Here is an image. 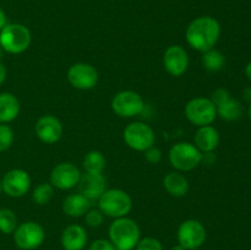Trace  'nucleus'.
<instances>
[{
    "mask_svg": "<svg viewBox=\"0 0 251 250\" xmlns=\"http://www.w3.org/2000/svg\"><path fill=\"white\" fill-rule=\"evenodd\" d=\"M186 42L199 51H207L216 46L221 36V25L211 16L193 20L186 28Z\"/></svg>",
    "mask_w": 251,
    "mask_h": 250,
    "instance_id": "f257e3e1",
    "label": "nucleus"
},
{
    "mask_svg": "<svg viewBox=\"0 0 251 250\" xmlns=\"http://www.w3.org/2000/svg\"><path fill=\"white\" fill-rule=\"evenodd\" d=\"M108 235L118 250H134L141 239V230L134 220L125 216L113 221Z\"/></svg>",
    "mask_w": 251,
    "mask_h": 250,
    "instance_id": "f03ea898",
    "label": "nucleus"
},
{
    "mask_svg": "<svg viewBox=\"0 0 251 250\" xmlns=\"http://www.w3.org/2000/svg\"><path fill=\"white\" fill-rule=\"evenodd\" d=\"M98 208L104 216L112 218L125 217L132 208V200L122 189L105 190L98 199Z\"/></svg>",
    "mask_w": 251,
    "mask_h": 250,
    "instance_id": "7ed1b4c3",
    "label": "nucleus"
},
{
    "mask_svg": "<svg viewBox=\"0 0 251 250\" xmlns=\"http://www.w3.org/2000/svg\"><path fill=\"white\" fill-rule=\"evenodd\" d=\"M31 41V32L21 24H7L0 31V46L10 54H21L26 51Z\"/></svg>",
    "mask_w": 251,
    "mask_h": 250,
    "instance_id": "20e7f679",
    "label": "nucleus"
},
{
    "mask_svg": "<svg viewBox=\"0 0 251 250\" xmlns=\"http://www.w3.org/2000/svg\"><path fill=\"white\" fill-rule=\"evenodd\" d=\"M169 162L180 172L193 171L202 162V152L190 142H178L169 151Z\"/></svg>",
    "mask_w": 251,
    "mask_h": 250,
    "instance_id": "39448f33",
    "label": "nucleus"
},
{
    "mask_svg": "<svg viewBox=\"0 0 251 250\" xmlns=\"http://www.w3.org/2000/svg\"><path fill=\"white\" fill-rule=\"evenodd\" d=\"M185 115L191 124L196 126L211 125L217 118V108L210 98H193L185 105Z\"/></svg>",
    "mask_w": 251,
    "mask_h": 250,
    "instance_id": "423d86ee",
    "label": "nucleus"
},
{
    "mask_svg": "<svg viewBox=\"0 0 251 250\" xmlns=\"http://www.w3.org/2000/svg\"><path fill=\"white\" fill-rule=\"evenodd\" d=\"M12 234H14L15 245L21 250L37 249L43 244L46 239L44 228L33 221L19 225Z\"/></svg>",
    "mask_w": 251,
    "mask_h": 250,
    "instance_id": "0eeeda50",
    "label": "nucleus"
},
{
    "mask_svg": "<svg viewBox=\"0 0 251 250\" xmlns=\"http://www.w3.org/2000/svg\"><path fill=\"white\" fill-rule=\"evenodd\" d=\"M154 131L150 125L141 122L130 123L124 130V141L130 149L144 152L154 145Z\"/></svg>",
    "mask_w": 251,
    "mask_h": 250,
    "instance_id": "6e6552de",
    "label": "nucleus"
},
{
    "mask_svg": "<svg viewBox=\"0 0 251 250\" xmlns=\"http://www.w3.org/2000/svg\"><path fill=\"white\" fill-rule=\"evenodd\" d=\"M112 109L119 117L132 118L144 112L145 102L135 91H122L113 97Z\"/></svg>",
    "mask_w": 251,
    "mask_h": 250,
    "instance_id": "1a4fd4ad",
    "label": "nucleus"
},
{
    "mask_svg": "<svg viewBox=\"0 0 251 250\" xmlns=\"http://www.w3.org/2000/svg\"><path fill=\"white\" fill-rule=\"evenodd\" d=\"M178 244L186 250L200 249L205 243L207 233L206 228L200 221L186 220L178 228Z\"/></svg>",
    "mask_w": 251,
    "mask_h": 250,
    "instance_id": "9d476101",
    "label": "nucleus"
},
{
    "mask_svg": "<svg viewBox=\"0 0 251 250\" xmlns=\"http://www.w3.org/2000/svg\"><path fill=\"white\" fill-rule=\"evenodd\" d=\"M68 80L77 90H91L98 82V71L87 63H76L68 71Z\"/></svg>",
    "mask_w": 251,
    "mask_h": 250,
    "instance_id": "9b49d317",
    "label": "nucleus"
},
{
    "mask_svg": "<svg viewBox=\"0 0 251 250\" xmlns=\"http://www.w3.org/2000/svg\"><path fill=\"white\" fill-rule=\"evenodd\" d=\"M2 191L11 198H21L28 193L31 188L29 174L24 169H11L1 180Z\"/></svg>",
    "mask_w": 251,
    "mask_h": 250,
    "instance_id": "f8f14e48",
    "label": "nucleus"
},
{
    "mask_svg": "<svg viewBox=\"0 0 251 250\" xmlns=\"http://www.w3.org/2000/svg\"><path fill=\"white\" fill-rule=\"evenodd\" d=\"M80 178V169L75 164L65 162L54 167L50 173V184L53 188L69 190L77 185Z\"/></svg>",
    "mask_w": 251,
    "mask_h": 250,
    "instance_id": "ddd939ff",
    "label": "nucleus"
},
{
    "mask_svg": "<svg viewBox=\"0 0 251 250\" xmlns=\"http://www.w3.org/2000/svg\"><path fill=\"white\" fill-rule=\"evenodd\" d=\"M163 65L167 73L174 77L184 75L189 68V56L181 46H171L163 55Z\"/></svg>",
    "mask_w": 251,
    "mask_h": 250,
    "instance_id": "4468645a",
    "label": "nucleus"
},
{
    "mask_svg": "<svg viewBox=\"0 0 251 250\" xmlns=\"http://www.w3.org/2000/svg\"><path fill=\"white\" fill-rule=\"evenodd\" d=\"M36 135L42 142L53 145L58 142L63 136V124L54 115H43L36 123Z\"/></svg>",
    "mask_w": 251,
    "mask_h": 250,
    "instance_id": "2eb2a0df",
    "label": "nucleus"
},
{
    "mask_svg": "<svg viewBox=\"0 0 251 250\" xmlns=\"http://www.w3.org/2000/svg\"><path fill=\"white\" fill-rule=\"evenodd\" d=\"M77 186L80 194L90 199L91 201L98 200L102 194L107 190L105 189L107 184H105V178L103 174L85 173L81 175Z\"/></svg>",
    "mask_w": 251,
    "mask_h": 250,
    "instance_id": "dca6fc26",
    "label": "nucleus"
},
{
    "mask_svg": "<svg viewBox=\"0 0 251 250\" xmlns=\"http://www.w3.org/2000/svg\"><path fill=\"white\" fill-rule=\"evenodd\" d=\"M88 235L80 225H71L61 233V247L64 250H83L87 244Z\"/></svg>",
    "mask_w": 251,
    "mask_h": 250,
    "instance_id": "f3484780",
    "label": "nucleus"
},
{
    "mask_svg": "<svg viewBox=\"0 0 251 250\" xmlns=\"http://www.w3.org/2000/svg\"><path fill=\"white\" fill-rule=\"evenodd\" d=\"M195 146L200 150L202 153L215 151L220 145V132L217 129L211 125L200 126L195 132Z\"/></svg>",
    "mask_w": 251,
    "mask_h": 250,
    "instance_id": "a211bd4d",
    "label": "nucleus"
},
{
    "mask_svg": "<svg viewBox=\"0 0 251 250\" xmlns=\"http://www.w3.org/2000/svg\"><path fill=\"white\" fill-rule=\"evenodd\" d=\"M92 206V201L82 194H71L63 201V211L70 217H81L86 215Z\"/></svg>",
    "mask_w": 251,
    "mask_h": 250,
    "instance_id": "6ab92c4d",
    "label": "nucleus"
},
{
    "mask_svg": "<svg viewBox=\"0 0 251 250\" xmlns=\"http://www.w3.org/2000/svg\"><path fill=\"white\" fill-rule=\"evenodd\" d=\"M163 186L169 195L183 198L189 191V181L180 172H171L163 179Z\"/></svg>",
    "mask_w": 251,
    "mask_h": 250,
    "instance_id": "aec40b11",
    "label": "nucleus"
},
{
    "mask_svg": "<svg viewBox=\"0 0 251 250\" xmlns=\"http://www.w3.org/2000/svg\"><path fill=\"white\" fill-rule=\"evenodd\" d=\"M20 102L11 93H0V124H6L17 118Z\"/></svg>",
    "mask_w": 251,
    "mask_h": 250,
    "instance_id": "412c9836",
    "label": "nucleus"
},
{
    "mask_svg": "<svg viewBox=\"0 0 251 250\" xmlns=\"http://www.w3.org/2000/svg\"><path fill=\"white\" fill-rule=\"evenodd\" d=\"M105 164H107L105 157L100 151H90L86 154L82 162L86 173L92 174H102L105 168Z\"/></svg>",
    "mask_w": 251,
    "mask_h": 250,
    "instance_id": "4be33fe9",
    "label": "nucleus"
},
{
    "mask_svg": "<svg viewBox=\"0 0 251 250\" xmlns=\"http://www.w3.org/2000/svg\"><path fill=\"white\" fill-rule=\"evenodd\" d=\"M242 112L243 108L240 102L232 97L227 102H225L220 107H217V115L220 118H222V119L227 120V122H234V120L239 119L240 115H242Z\"/></svg>",
    "mask_w": 251,
    "mask_h": 250,
    "instance_id": "5701e85b",
    "label": "nucleus"
},
{
    "mask_svg": "<svg viewBox=\"0 0 251 250\" xmlns=\"http://www.w3.org/2000/svg\"><path fill=\"white\" fill-rule=\"evenodd\" d=\"M226 58L220 50L212 48L207 51H203L202 65L203 68L211 73H217L225 68Z\"/></svg>",
    "mask_w": 251,
    "mask_h": 250,
    "instance_id": "b1692460",
    "label": "nucleus"
},
{
    "mask_svg": "<svg viewBox=\"0 0 251 250\" xmlns=\"http://www.w3.org/2000/svg\"><path fill=\"white\" fill-rule=\"evenodd\" d=\"M17 216L10 208L0 210V232L4 234H12L17 228Z\"/></svg>",
    "mask_w": 251,
    "mask_h": 250,
    "instance_id": "393cba45",
    "label": "nucleus"
},
{
    "mask_svg": "<svg viewBox=\"0 0 251 250\" xmlns=\"http://www.w3.org/2000/svg\"><path fill=\"white\" fill-rule=\"evenodd\" d=\"M54 195V188L51 184L49 183H42L33 190L32 194V199H33L34 203L39 206L47 205L49 201L51 200Z\"/></svg>",
    "mask_w": 251,
    "mask_h": 250,
    "instance_id": "a878e982",
    "label": "nucleus"
},
{
    "mask_svg": "<svg viewBox=\"0 0 251 250\" xmlns=\"http://www.w3.org/2000/svg\"><path fill=\"white\" fill-rule=\"evenodd\" d=\"M14 142V131L9 125L0 124V152H4L11 147Z\"/></svg>",
    "mask_w": 251,
    "mask_h": 250,
    "instance_id": "bb28decb",
    "label": "nucleus"
},
{
    "mask_svg": "<svg viewBox=\"0 0 251 250\" xmlns=\"http://www.w3.org/2000/svg\"><path fill=\"white\" fill-rule=\"evenodd\" d=\"M105 216L100 212V210H96V208H90L85 215V222L88 227L91 228H98L103 225L104 222Z\"/></svg>",
    "mask_w": 251,
    "mask_h": 250,
    "instance_id": "cd10ccee",
    "label": "nucleus"
},
{
    "mask_svg": "<svg viewBox=\"0 0 251 250\" xmlns=\"http://www.w3.org/2000/svg\"><path fill=\"white\" fill-rule=\"evenodd\" d=\"M134 250H163V245L157 238L145 237L139 240Z\"/></svg>",
    "mask_w": 251,
    "mask_h": 250,
    "instance_id": "c85d7f7f",
    "label": "nucleus"
},
{
    "mask_svg": "<svg viewBox=\"0 0 251 250\" xmlns=\"http://www.w3.org/2000/svg\"><path fill=\"white\" fill-rule=\"evenodd\" d=\"M229 98H230V95H229V92H228V90L221 87V88H217V90L213 91L212 96H211L210 100H212V103L216 105V108H217V107H220L221 104H223L225 102H227Z\"/></svg>",
    "mask_w": 251,
    "mask_h": 250,
    "instance_id": "c756f323",
    "label": "nucleus"
},
{
    "mask_svg": "<svg viewBox=\"0 0 251 250\" xmlns=\"http://www.w3.org/2000/svg\"><path fill=\"white\" fill-rule=\"evenodd\" d=\"M145 152V158H146V161L149 162V163L151 164H157L161 162L162 159V151L158 149V147H156L153 145V146H151L150 149H147Z\"/></svg>",
    "mask_w": 251,
    "mask_h": 250,
    "instance_id": "7c9ffc66",
    "label": "nucleus"
},
{
    "mask_svg": "<svg viewBox=\"0 0 251 250\" xmlns=\"http://www.w3.org/2000/svg\"><path fill=\"white\" fill-rule=\"evenodd\" d=\"M88 250H118L110 240L107 239H96L90 245Z\"/></svg>",
    "mask_w": 251,
    "mask_h": 250,
    "instance_id": "2f4dec72",
    "label": "nucleus"
},
{
    "mask_svg": "<svg viewBox=\"0 0 251 250\" xmlns=\"http://www.w3.org/2000/svg\"><path fill=\"white\" fill-rule=\"evenodd\" d=\"M7 25V17H6V14H5L4 10L0 7V31H1L2 28H4L5 26Z\"/></svg>",
    "mask_w": 251,
    "mask_h": 250,
    "instance_id": "473e14b6",
    "label": "nucleus"
},
{
    "mask_svg": "<svg viewBox=\"0 0 251 250\" xmlns=\"http://www.w3.org/2000/svg\"><path fill=\"white\" fill-rule=\"evenodd\" d=\"M5 78H6V68H5V66L0 63V86L2 85V82L5 81Z\"/></svg>",
    "mask_w": 251,
    "mask_h": 250,
    "instance_id": "72a5a7b5",
    "label": "nucleus"
},
{
    "mask_svg": "<svg viewBox=\"0 0 251 250\" xmlns=\"http://www.w3.org/2000/svg\"><path fill=\"white\" fill-rule=\"evenodd\" d=\"M243 96H244V98L247 100H249V102H251V88H245L244 92H243Z\"/></svg>",
    "mask_w": 251,
    "mask_h": 250,
    "instance_id": "f704fd0d",
    "label": "nucleus"
},
{
    "mask_svg": "<svg viewBox=\"0 0 251 250\" xmlns=\"http://www.w3.org/2000/svg\"><path fill=\"white\" fill-rule=\"evenodd\" d=\"M245 75H247L248 80L251 81V61L249 64H248L247 68H245Z\"/></svg>",
    "mask_w": 251,
    "mask_h": 250,
    "instance_id": "c9c22d12",
    "label": "nucleus"
},
{
    "mask_svg": "<svg viewBox=\"0 0 251 250\" xmlns=\"http://www.w3.org/2000/svg\"><path fill=\"white\" fill-rule=\"evenodd\" d=\"M171 250H186V249L184 247H181L180 244H176V245H174Z\"/></svg>",
    "mask_w": 251,
    "mask_h": 250,
    "instance_id": "e433bc0d",
    "label": "nucleus"
},
{
    "mask_svg": "<svg viewBox=\"0 0 251 250\" xmlns=\"http://www.w3.org/2000/svg\"><path fill=\"white\" fill-rule=\"evenodd\" d=\"M2 53H4V49H2V47L0 46V59L2 58Z\"/></svg>",
    "mask_w": 251,
    "mask_h": 250,
    "instance_id": "4c0bfd02",
    "label": "nucleus"
},
{
    "mask_svg": "<svg viewBox=\"0 0 251 250\" xmlns=\"http://www.w3.org/2000/svg\"><path fill=\"white\" fill-rule=\"evenodd\" d=\"M248 114H249V119H250V122H251V103H250V105H249V112H248Z\"/></svg>",
    "mask_w": 251,
    "mask_h": 250,
    "instance_id": "58836bf2",
    "label": "nucleus"
},
{
    "mask_svg": "<svg viewBox=\"0 0 251 250\" xmlns=\"http://www.w3.org/2000/svg\"><path fill=\"white\" fill-rule=\"evenodd\" d=\"M2 191V184H1V180H0V194H1Z\"/></svg>",
    "mask_w": 251,
    "mask_h": 250,
    "instance_id": "ea45409f",
    "label": "nucleus"
},
{
    "mask_svg": "<svg viewBox=\"0 0 251 250\" xmlns=\"http://www.w3.org/2000/svg\"><path fill=\"white\" fill-rule=\"evenodd\" d=\"M194 250H200V249H194Z\"/></svg>",
    "mask_w": 251,
    "mask_h": 250,
    "instance_id": "a19ab883",
    "label": "nucleus"
}]
</instances>
